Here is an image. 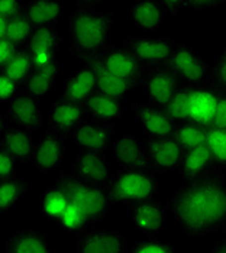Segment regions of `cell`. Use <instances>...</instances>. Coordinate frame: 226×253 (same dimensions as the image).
Wrapping results in <instances>:
<instances>
[{
    "label": "cell",
    "instance_id": "obj_1",
    "mask_svg": "<svg viewBox=\"0 0 226 253\" xmlns=\"http://www.w3.org/2000/svg\"><path fill=\"white\" fill-rule=\"evenodd\" d=\"M170 213L183 234L203 237L226 229V178L224 172L181 182L169 201Z\"/></svg>",
    "mask_w": 226,
    "mask_h": 253
},
{
    "label": "cell",
    "instance_id": "obj_2",
    "mask_svg": "<svg viewBox=\"0 0 226 253\" xmlns=\"http://www.w3.org/2000/svg\"><path fill=\"white\" fill-rule=\"evenodd\" d=\"M114 25V16L94 10L73 9L68 15V51L75 59L86 62L106 46Z\"/></svg>",
    "mask_w": 226,
    "mask_h": 253
},
{
    "label": "cell",
    "instance_id": "obj_3",
    "mask_svg": "<svg viewBox=\"0 0 226 253\" xmlns=\"http://www.w3.org/2000/svg\"><path fill=\"white\" fill-rule=\"evenodd\" d=\"M56 182L67 193L70 203L86 213L92 226L102 221L112 209L113 201L105 185L80 181L67 171H59Z\"/></svg>",
    "mask_w": 226,
    "mask_h": 253
},
{
    "label": "cell",
    "instance_id": "obj_4",
    "mask_svg": "<svg viewBox=\"0 0 226 253\" xmlns=\"http://www.w3.org/2000/svg\"><path fill=\"white\" fill-rule=\"evenodd\" d=\"M106 190L113 204L131 206L155 197L157 175L150 171L116 169L106 182Z\"/></svg>",
    "mask_w": 226,
    "mask_h": 253
},
{
    "label": "cell",
    "instance_id": "obj_5",
    "mask_svg": "<svg viewBox=\"0 0 226 253\" xmlns=\"http://www.w3.org/2000/svg\"><path fill=\"white\" fill-rule=\"evenodd\" d=\"M167 65L183 85L191 88L212 85V64L191 45L178 42Z\"/></svg>",
    "mask_w": 226,
    "mask_h": 253
},
{
    "label": "cell",
    "instance_id": "obj_6",
    "mask_svg": "<svg viewBox=\"0 0 226 253\" xmlns=\"http://www.w3.org/2000/svg\"><path fill=\"white\" fill-rule=\"evenodd\" d=\"M123 43L129 48L136 59L144 65V68H154L167 65L170 57L178 43L175 35L170 32L169 35L152 38V37H128Z\"/></svg>",
    "mask_w": 226,
    "mask_h": 253
},
{
    "label": "cell",
    "instance_id": "obj_7",
    "mask_svg": "<svg viewBox=\"0 0 226 253\" xmlns=\"http://www.w3.org/2000/svg\"><path fill=\"white\" fill-rule=\"evenodd\" d=\"M86 120H89V116L83 104L58 97L47 113V132L61 136L65 140H71L75 130Z\"/></svg>",
    "mask_w": 226,
    "mask_h": 253
},
{
    "label": "cell",
    "instance_id": "obj_8",
    "mask_svg": "<svg viewBox=\"0 0 226 253\" xmlns=\"http://www.w3.org/2000/svg\"><path fill=\"white\" fill-rule=\"evenodd\" d=\"M145 146L150 171L154 175H166L177 172L184 155V151L178 146L174 137H142Z\"/></svg>",
    "mask_w": 226,
    "mask_h": 253
},
{
    "label": "cell",
    "instance_id": "obj_9",
    "mask_svg": "<svg viewBox=\"0 0 226 253\" xmlns=\"http://www.w3.org/2000/svg\"><path fill=\"white\" fill-rule=\"evenodd\" d=\"M96 58L106 70L116 74L117 77L133 83L139 90L145 68L123 42L108 45L99 55H96Z\"/></svg>",
    "mask_w": 226,
    "mask_h": 253
},
{
    "label": "cell",
    "instance_id": "obj_10",
    "mask_svg": "<svg viewBox=\"0 0 226 253\" xmlns=\"http://www.w3.org/2000/svg\"><path fill=\"white\" fill-rule=\"evenodd\" d=\"M169 214V203H164L155 197L128 206V218L131 226L136 232L148 237L157 236L166 224Z\"/></svg>",
    "mask_w": 226,
    "mask_h": 253
},
{
    "label": "cell",
    "instance_id": "obj_11",
    "mask_svg": "<svg viewBox=\"0 0 226 253\" xmlns=\"http://www.w3.org/2000/svg\"><path fill=\"white\" fill-rule=\"evenodd\" d=\"M74 251L75 253H126L128 240L119 230L93 226L77 234Z\"/></svg>",
    "mask_w": 226,
    "mask_h": 253
},
{
    "label": "cell",
    "instance_id": "obj_12",
    "mask_svg": "<svg viewBox=\"0 0 226 253\" xmlns=\"http://www.w3.org/2000/svg\"><path fill=\"white\" fill-rule=\"evenodd\" d=\"M180 80L169 65H161L145 70L139 84V90L147 96L150 103L163 107L180 88Z\"/></svg>",
    "mask_w": 226,
    "mask_h": 253
},
{
    "label": "cell",
    "instance_id": "obj_13",
    "mask_svg": "<svg viewBox=\"0 0 226 253\" xmlns=\"http://www.w3.org/2000/svg\"><path fill=\"white\" fill-rule=\"evenodd\" d=\"M129 110L136 117L142 136L169 137L172 136L175 123L170 119L164 110L150 101H133L129 104Z\"/></svg>",
    "mask_w": 226,
    "mask_h": 253
},
{
    "label": "cell",
    "instance_id": "obj_14",
    "mask_svg": "<svg viewBox=\"0 0 226 253\" xmlns=\"http://www.w3.org/2000/svg\"><path fill=\"white\" fill-rule=\"evenodd\" d=\"M113 158L120 169L150 171V162L142 140L131 133H119L113 139ZM151 172V171H150Z\"/></svg>",
    "mask_w": 226,
    "mask_h": 253
},
{
    "label": "cell",
    "instance_id": "obj_15",
    "mask_svg": "<svg viewBox=\"0 0 226 253\" xmlns=\"http://www.w3.org/2000/svg\"><path fill=\"white\" fill-rule=\"evenodd\" d=\"M114 132L113 126L97 123L93 120H86L71 137V142L80 152L106 154L112 149Z\"/></svg>",
    "mask_w": 226,
    "mask_h": 253
},
{
    "label": "cell",
    "instance_id": "obj_16",
    "mask_svg": "<svg viewBox=\"0 0 226 253\" xmlns=\"http://www.w3.org/2000/svg\"><path fill=\"white\" fill-rule=\"evenodd\" d=\"M68 172L80 181L96 185H106L112 175L106 155L93 152H80L75 156Z\"/></svg>",
    "mask_w": 226,
    "mask_h": 253
},
{
    "label": "cell",
    "instance_id": "obj_17",
    "mask_svg": "<svg viewBox=\"0 0 226 253\" xmlns=\"http://www.w3.org/2000/svg\"><path fill=\"white\" fill-rule=\"evenodd\" d=\"M65 139L50 132L38 140L32 161L38 172L50 174L61 171L65 156Z\"/></svg>",
    "mask_w": 226,
    "mask_h": 253
},
{
    "label": "cell",
    "instance_id": "obj_18",
    "mask_svg": "<svg viewBox=\"0 0 226 253\" xmlns=\"http://www.w3.org/2000/svg\"><path fill=\"white\" fill-rule=\"evenodd\" d=\"M4 122L32 133L42 126L44 122L39 101L25 93H20L4 113Z\"/></svg>",
    "mask_w": 226,
    "mask_h": 253
},
{
    "label": "cell",
    "instance_id": "obj_19",
    "mask_svg": "<svg viewBox=\"0 0 226 253\" xmlns=\"http://www.w3.org/2000/svg\"><path fill=\"white\" fill-rule=\"evenodd\" d=\"M218 98H219V91L212 85L191 88L188 97L187 122L197 123L205 127L213 126Z\"/></svg>",
    "mask_w": 226,
    "mask_h": 253
},
{
    "label": "cell",
    "instance_id": "obj_20",
    "mask_svg": "<svg viewBox=\"0 0 226 253\" xmlns=\"http://www.w3.org/2000/svg\"><path fill=\"white\" fill-rule=\"evenodd\" d=\"M0 143H1V148L7 149L18 159L19 164H31L34 161L37 142L31 132L15 127L1 120Z\"/></svg>",
    "mask_w": 226,
    "mask_h": 253
},
{
    "label": "cell",
    "instance_id": "obj_21",
    "mask_svg": "<svg viewBox=\"0 0 226 253\" xmlns=\"http://www.w3.org/2000/svg\"><path fill=\"white\" fill-rule=\"evenodd\" d=\"M83 64H89L92 67V70H93L94 77H96V91L97 93L119 98V100H126L129 93H132L133 90H138V87L133 83L117 77L116 74H113L109 70H106L96 57L83 62Z\"/></svg>",
    "mask_w": 226,
    "mask_h": 253
},
{
    "label": "cell",
    "instance_id": "obj_22",
    "mask_svg": "<svg viewBox=\"0 0 226 253\" xmlns=\"http://www.w3.org/2000/svg\"><path fill=\"white\" fill-rule=\"evenodd\" d=\"M89 120H93L103 125H114L119 122L126 109L125 100L111 97L102 93H94L92 97L84 103Z\"/></svg>",
    "mask_w": 226,
    "mask_h": 253
},
{
    "label": "cell",
    "instance_id": "obj_23",
    "mask_svg": "<svg viewBox=\"0 0 226 253\" xmlns=\"http://www.w3.org/2000/svg\"><path fill=\"white\" fill-rule=\"evenodd\" d=\"M96 93V77L93 70L89 64H83L74 71V74L68 78L61 90L59 97L73 101L77 104H83Z\"/></svg>",
    "mask_w": 226,
    "mask_h": 253
},
{
    "label": "cell",
    "instance_id": "obj_24",
    "mask_svg": "<svg viewBox=\"0 0 226 253\" xmlns=\"http://www.w3.org/2000/svg\"><path fill=\"white\" fill-rule=\"evenodd\" d=\"M1 253H51V249L45 233L31 227L10 234L1 246Z\"/></svg>",
    "mask_w": 226,
    "mask_h": 253
},
{
    "label": "cell",
    "instance_id": "obj_25",
    "mask_svg": "<svg viewBox=\"0 0 226 253\" xmlns=\"http://www.w3.org/2000/svg\"><path fill=\"white\" fill-rule=\"evenodd\" d=\"M166 12L160 1H133L129 6V20L147 37L157 32L164 22Z\"/></svg>",
    "mask_w": 226,
    "mask_h": 253
},
{
    "label": "cell",
    "instance_id": "obj_26",
    "mask_svg": "<svg viewBox=\"0 0 226 253\" xmlns=\"http://www.w3.org/2000/svg\"><path fill=\"white\" fill-rule=\"evenodd\" d=\"M212 172H215V165L206 145L186 151L181 159L180 168L177 171L183 182L206 176Z\"/></svg>",
    "mask_w": 226,
    "mask_h": 253
},
{
    "label": "cell",
    "instance_id": "obj_27",
    "mask_svg": "<svg viewBox=\"0 0 226 253\" xmlns=\"http://www.w3.org/2000/svg\"><path fill=\"white\" fill-rule=\"evenodd\" d=\"M61 71L59 61L41 70H34L28 81L22 85V93L37 98L38 101L48 97L58 85V78Z\"/></svg>",
    "mask_w": 226,
    "mask_h": 253
},
{
    "label": "cell",
    "instance_id": "obj_28",
    "mask_svg": "<svg viewBox=\"0 0 226 253\" xmlns=\"http://www.w3.org/2000/svg\"><path fill=\"white\" fill-rule=\"evenodd\" d=\"M68 204H70V198L67 193L56 182H54L42 190L38 203V211L42 217L48 220L58 221V218L68 207Z\"/></svg>",
    "mask_w": 226,
    "mask_h": 253
},
{
    "label": "cell",
    "instance_id": "obj_29",
    "mask_svg": "<svg viewBox=\"0 0 226 253\" xmlns=\"http://www.w3.org/2000/svg\"><path fill=\"white\" fill-rule=\"evenodd\" d=\"M64 7L58 1H41L34 0L25 3L23 15L35 28L54 26L62 16Z\"/></svg>",
    "mask_w": 226,
    "mask_h": 253
},
{
    "label": "cell",
    "instance_id": "obj_30",
    "mask_svg": "<svg viewBox=\"0 0 226 253\" xmlns=\"http://www.w3.org/2000/svg\"><path fill=\"white\" fill-rule=\"evenodd\" d=\"M29 191V182L20 175L0 179V213L18 207Z\"/></svg>",
    "mask_w": 226,
    "mask_h": 253
},
{
    "label": "cell",
    "instance_id": "obj_31",
    "mask_svg": "<svg viewBox=\"0 0 226 253\" xmlns=\"http://www.w3.org/2000/svg\"><path fill=\"white\" fill-rule=\"evenodd\" d=\"M207 127L200 126L193 122H183L177 123L172 137L178 143V146L186 152L190 149H196L199 146L206 145Z\"/></svg>",
    "mask_w": 226,
    "mask_h": 253
},
{
    "label": "cell",
    "instance_id": "obj_32",
    "mask_svg": "<svg viewBox=\"0 0 226 253\" xmlns=\"http://www.w3.org/2000/svg\"><path fill=\"white\" fill-rule=\"evenodd\" d=\"M206 146L213 159L215 171L224 172L226 169V129L209 126Z\"/></svg>",
    "mask_w": 226,
    "mask_h": 253
},
{
    "label": "cell",
    "instance_id": "obj_33",
    "mask_svg": "<svg viewBox=\"0 0 226 253\" xmlns=\"http://www.w3.org/2000/svg\"><path fill=\"white\" fill-rule=\"evenodd\" d=\"M0 73L4 74L6 77L13 80L15 83H18L22 87L28 78L31 77V74L34 73V65H32V59H31V52L26 48L19 49V52L15 55V58L12 59L6 67L0 68Z\"/></svg>",
    "mask_w": 226,
    "mask_h": 253
},
{
    "label": "cell",
    "instance_id": "obj_34",
    "mask_svg": "<svg viewBox=\"0 0 226 253\" xmlns=\"http://www.w3.org/2000/svg\"><path fill=\"white\" fill-rule=\"evenodd\" d=\"M56 226H58L59 230H62V232L68 234H80L83 233L84 230L93 227L86 213L73 203L68 204L65 211L58 218Z\"/></svg>",
    "mask_w": 226,
    "mask_h": 253
},
{
    "label": "cell",
    "instance_id": "obj_35",
    "mask_svg": "<svg viewBox=\"0 0 226 253\" xmlns=\"http://www.w3.org/2000/svg\"><path fill=\"white\" fill-rule=\"evenodd\" d=\"M62 42H64L62 35L54 26H42V28H35L32 38L26 45V49H29V51L50 49V51L58 52Z\"/></svg>",
    "mask_w": 226,
    "mask_h": 253
},
{
    "label": "cell",
    "instance_id": "obj_36",
    "mask_svg": "<svg viewBox=\"0 0 226 253\" xmlns=\"http://www.w3.org/2000/svg\"><path fill=\"white\" fill-rule=\"evenodd\" d=\"M191 93V87L187 85H180V88L172 94V97L161 107L164 110V113L177 125V123H183L187 122V106L188 97Z\"/></svg>",
    "mask_w": 226,
    "mask_h": 253
},
{
    "label": "cell",
    "instance_id": "obj_37",
    "mask_svg": "<svg viewBox=\"0 0 226 253\" xmlns=\"http://www.w3.org/2000/svg\"><path fill=\"white\" fill-rule=\"evenodd\" d=\"M163 10L171 15L186 13V12H202L215 9L224 4V1H213V0H166L160 1Z\"/></svg>",
    "mask_w": 226,
    "mask_h": 253
},
{
    "label": "cell",
    "instance_id": "obj_38",
    "mask_svg": "<svg viewBox=\"0 0 226 253\" xmlns=\"http://www.w3.org/2000/svg\"><path fill=\"white\" fill-rule=\"evenodd\" d=\"M34 31H35V26L26 19L25 15H22L16 19L9 22L7 34L3 39L10 41L18 48H26V45L29 43V41L34 35Z\"/></svg>",
    "mask_w": 226,
    "mask_h": 253
},
{
    "label": "cell",
    "instance_id": "obj_39",
    "mask_svg": "<svg viewBox=\"0 0 226 253\" xmlns=\"http://www.w3.org/2000/svg\"><path fill=\"white\" fill-rule=\"evenodd\" d=\"M129 253H175V251L170 243L163 242L157 236H152L136 240L131 246Z\"/></svg>",
    "mask_w": 226,
    "mask_h": 253
},
{
    "label": "cell",
    "instance_id": "obj_40",
    "mask_svg": "<svg viewBox=\"0 0 226 253\" xmlns=\"http://www.w3.org/2000/svg\"><path fill=\"white\" fill-rule=\"evenodd\" d=\"M212 87L226 93V45L212 62Z\"/></svg>",
    "mask_w": 226,
    "mask_h": 253
},
{
    "label": "cell",
    "instance_id": "obj_41",
    "mask_svg": "<svg viewBox=\"0 0 226 253\" xmlns=\"http://www.w3.org/2000/svg\"><path fill=\"white\" fill-rule=\"evenodd\" d=\"M22 93V87L13 80L0 73V100L1 103H12Z\"/></svg>",
    "mask_w": 226,
    "mask_h": 253
},
{
    "label": "cell",
    "instance_id": "obj_42",
    "mask_svg": "<svg viewBox=\"0 0 226 253\" xmlns=\"http://www.w3.org/2000/svg\"><path fill=\"white\" fill-rule=\"evenodd\" d=\"M29 51V49H28ZM31 52V59L34 70H41L47 68L53 64L58 62V52L56 51H50V49H37V51H29Z\"/></svg>",
    "mask_w": 226,
    "mask_h": 253
},
{
    "label": "cell",
    "instance_id": "obj_43",
    "mask_svg": "<svg viewBox=\"0 0 226 253\" xmlns=\"http://www.w3.org/2000/svg\"><path fill=\"white\" fill-rule=\"evenodd\" d=\"M16 167H18V159L7 149L1 148L0 149V179H6V178L16 175L15 174Z\"/></svg>",
    "mask_w": 226,
    "mask_h": 253
},
{
    "label": "cell",
    "instance_id": "obj_44",
    "mask_svg": "<svg viewBox=\"0 0 226 253\" xmlns=\"http://www.w3.org/2000/svg\"><path fill=\"white\" fill-rule=\"evenodd\" d=\"M25 10V3L19 0H1L0 1V18L13 20L22 16Z\"/></svg>",
    "mask_w": 226,
    "mask_h": 253
},
{
    "label": "cell",
    "instance_id": "obj_45",
    "mask_svg": "<svg viewBox=\"0 0 226 253\" xmlns=\"http://www.w3.org/2000/svg\"><path fill=\"white\" fill-rule=\"evenodd\" d=\"M19 49L15 43H12L7 39H0V68L6 67L12 59L15 58V55L19 52Z\"/></svg>",
    "mask_w": 226,
    "mask_h": 253
},
{
    "label": "cell",
    "instance_id": "obj_46",
    "mask_svg": "<svg viewBox=\"0 0 226 253\" xmlns=\"http://www.w3.org/2000/svg\"><path fill=\"white\" fill-rule=\"evenodd\" d=\"M213 126L226 129V93H221L219 91L218 107H216V116H215Z\"/></svg>",
    "mask_w": 226,
    "mask_h": 253
},
{
    "label": "cell",
    "instance_id": "obj_47",
    "mask_svg": "<svg viewBox=\"0 0 226 253\" xmlns=\"http://www.w3.org/2000/svg\"><path fill=\"white\" fill-rule=\"evenodd\" d=\"M102 1H77L74 3V9H80V10H87V12H94L99 10V7L102 6Z\"/></svg>",
    "mask_w": 226,
    "mask_h": 253
},
{
    "label": "cell",
    "instance_id": "obj_48",
    "mask_svg": "<svg viewBox=\"0 0 226 253\" xmlns=\"http://www.w3.org/2000/svg\"><path fill=\"white\" fill-rule=\"evenodd\" d=\"M209 253H226V237L222 236L221 240H216V242L210 246Z\"/></svg>",
    "mask_w": 226,
    "mask_h": 253
},
{
    "label": "cell",
    "instance_id": "obj_49",
    "mask_svg": "<svg viewBox=\"0 0 226 253\" xmlns=\"http://www.w3.org/2000/svg\"><path fill=\"white\" fill-rule=\"evenodd\" d=\"M9 22H10V20L0 18V39H3L4 37H6V34H7V28H9Z\"/></svg>",
    "mask_w": 226,
    "mask_h": 253
},
{
    "label": "cell",
    "instance_id": "obj_50",
    "mask_svg": "<svg viewBox=\"0 0 226 253\" xmlns=\"http://www.w3.org/2000/svg\"><path fill=\"white\" fill-rule=\"evenodd\" d=\"M222 236H224V237H226V229L224 230V232H222Z\"/></svg>",
    "mask_w": 226,
    "mask_h": 253
}]
</instances>
